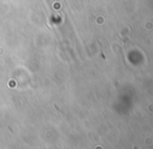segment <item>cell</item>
<instances>
[{"label": "cell", "instance_id": "1", "mask_svg": "<svg viewBox=\"0 0 153 149\" xmlns=\"http://www.w3.org/2000/svg\"><path fill=\"white\" fill-rule=\"evenodd\" d=\"M134 149H138V147H136V146H134Z\"/></svg>", "mask_w": 153, "mask_h": 149}]
</instances>
